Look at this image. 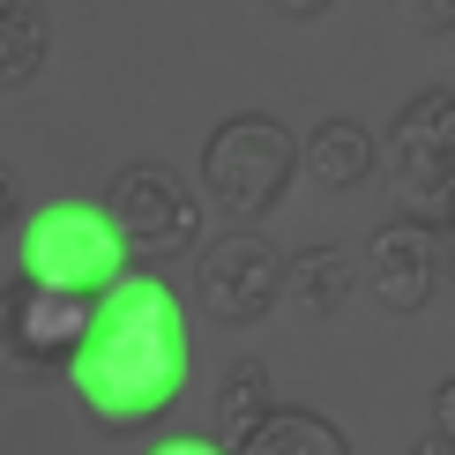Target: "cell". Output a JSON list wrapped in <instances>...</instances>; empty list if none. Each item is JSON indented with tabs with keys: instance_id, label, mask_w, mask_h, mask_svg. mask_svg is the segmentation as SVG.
<instances>
[{
	"instance_id": "8",
	"label": "cell",
	"mask_w": 455,
	"mask_h": 455,
	"mask_svg": "<svg viewBox=\"0 0 455 455\" xmlns=\"http://www.w3.org/2000/svg\"><path fill=\"white\" fill-rule=\"evenodd\" d=\"M83 329H90V291H60V283H37V276L0 283V358L15 373L68 366Z\"/></svg>"
},
{
	"instance_id": "12",
	"label": "cell",
	"mask_w": 455,
	"mask_h": 455,
	"mask_svg": "<svg viewBox=\"0 0 455 455\" xmlns=\"http://www.w3.org/2000/svg\"><path fill=\"white\" fill-rule=\"evenodd\" d=\"M52 52V23H45V0H0V90H23L45 75Z\"/></svg>"
},
{
	"instance_id": "2",
	"label": "cell",
	"mask_w": 455,
	"mask_h": 455,
	"mask_svg": "<svg viewBox=\"0 0 455 455\" xmlns=\"http://www.w3.org/2000/svg\"><path fill=\"white\" fill-rule=\"evenodd\" d=\"M291 180H299V135L276 112H232L202 142V195L239 224H261Z\"/></svg>"
},
{
	"instance_id": "15",
	"label": "cell",
	"mask_w": 455,
	"mask_h": 455,
	"mask_svg": "<svg viewBox=\"0 0 455 455\" xmlns=\"http://www.w3.org/2000/svg\"><path fill=\"white\" fill-rule=\"evenodd\" d=\"M149 455H232V448H224L217 433H172V441H157Z\"/></svg>"
},
{
	"instance_id": "16",
	"label": "cell",
	"mask_w": 455,
	"mask_h": 455,
	"mask_svg": "<svg viewBox=\"0 0 455 455\" xmlns=\"http://www.w3.org/2000/svg\"><path fill=\"white\" fill-rule=\"evenodd\" d=\"M269 15H283V23H314V15H329L336 0H261Z\"/></svg>"
},
{
	"instance_id": "9",
	"label": "cell",
	"mask_w": 455,
	"mask_h": 455,
	"mask_svg": "<svg viewBox=\"0 0 455 455\" xmlns=\"http://www.w3.org/2000/svg\"><path fill=\"white\" fill-rule=\"evenodd\" d=\"M299 172H314L321 187L351 195V187H366L373 172H381V142H373V127L351 120V112L314 120V135H299Z\"/></svg>"
},
{
	"instance_id": "14",
	"label": "cell",
	"mask_w": 455,
	"mask_h": 455,
	"mask_svg": "<svg viewBox=\"0 0 455 455\" xmlns=\"http://www.w3.org/2000/svg\"><path fill=\"white\" fill-rule=\"evenodd\" d=\"M395 23L419 37H448L455 30V0H395Z\"/></svg>"
},
{
	"instance_id": "10",
	"label": "cell",
	"mask_w": 455,
	"mask_h": 455,
	"mask_svg": "<svg viewBox=\"0 0 455 455\" xmlns=\"http://www.w3.org/2000/svg\"><path fill=\"white\" fill-rule=\"evenodd\" d=\"M351 291H358V254L351 246H299V254H283V307L299 321L344 314Z\"/></svg>"
},
{
	"instance_id": "4",
	"label": "cell",
	"mask_w": 455,
	"mask_h": 455,
	"mask_svg": "<svg viewBox=\"0 0 455 455\" xmlns=\"http://www.w3.org/2000/svg\"><path fill=\"white\" fill-rule=\"evenodd\" d=\"M120 232H112L105 202H45L30 224H23V276L37 283H60V291H90L98 299L112 276H127Z\"/></svg>"
},
{
	"instance_id": "11",
	"label": "cell",
	"mask_w": 455,
	"mask_h": 455,
	"mask_svg": "<svg viewBox=\"0 0 455 455\" xmlns=\"http://www.w3.org/2000/svg\"><path fill=\"white\" fill-rule=\"evenodd\" d=\"M232 455H351L344 426L321 419V411H299V403H276L269 419H261Z\"/></svg>"
},
{
	"instance_id": "1",
	"label": "cell",
	"mask_w": 455,
	"mask_h": 455,
	"mask_svg": "<svg viewBox=\"0 0 455 455\" xmlns=\"http://www.w3.org/2000/svg\"><path fill=\"white\" fill-rule=\"evenodd\" d=\"M195 336L164 276H112L90 299V329L68 358V388L98 433H149L187 395Z\"/></svg>"
},
{
	"instance_id": "19",
	"label": "cell",
	"mask_w": 455,
	"mask_h": 455,
	"mask_svg": "<svg viewBox=\"0 0 455 455\" xmlns=\"http://www.w3.org/2000/svg\"><path fill=\"white\" fill-rule=\"evenodd\" d=\"M403 455H455V441H448V433H441V426H433V433H419V441H411Z\"/></svg>"
},
{
	"instance_id": "17",
	"label": "cell",
	"mask_w": 455,
	"mask_h": 455,
	"mask_svg": "<svg viewBox=\"0 0 455 455\" xmlns=\"http://www.w3.org/2000/svg\"><path fill=\"white\" fill-rule=\"evenodd\" d=\"M15 217H23V180H15L8 164H0V232H8Z\"/></svg>"
},
{
	"instance_id": "6",
	"label": "cell",
	"mask_w": 455,
	"mask_h": 455,
	"mask_svg": "<svg viewBox=\"0 0 455 455\" xmlns=\"http://www.w3.org/2000/svg\"><path fill=\"white\" fill-rule=\"evenodd\" d=\"M195 307L224 329H254L283 307V254L261 239V224H239L195 254Z\"/></svg>"
},
{
	"instance_id": "7",
	"label": "cell",
	"mask_w": 455,
	"mask_h": 455,
	"mask_svg": "<svg viewBox=\"0 0 455 455\" xmlns=\"http://www.w3.org/2000/svg\"><path fill=\"white\" fill-rule=\"evenodd\" d=\"M358 283H373V299H381L388 314H426L433 299L448 291L455 276V232L448 224H426V217H388L381 232L366 239V261H358Z\"/></svg>"
},
{
	"instance_id": "18",
	"label": "cell",
	"mask_w": 455,
	"mask_h": 455,
	"mask_svg": "<svg viewBox=\"0 0 455 455\" xmlns=\"http://www.w3.org/2000/svg\"><path fill=\"white\" fill-rule=\"evenodd\" d=\"M433 426H441L448 441H455V373H448L441 388H433Z\"/></svg>"
},
{
	"instance_id": "13",
	"label": "cell",
	"mask_w": 455,
	"mask_h": 455,
	"mask_svg": "<svg viewBox=\"0 0 455 455\" xmlns=\"http://www.w3.org/2000/svg\"><path fill=\"white\" fill-rule=\"evenodd\" d=\"M269 411H276L269 366H261V358H232V366H224V381H217V441L239 448L246 433L269 419Z\"/></svg>"
},
{
	"instance_id": "3",
	"label": "cell",
	"mask_w": 455,
	"mask_h": 455,
	"mask_svg": "<svg viewBox=\"0 0 455 455\" xmlns=\"http://www.w3.org/2000/svg\"><path fill=\"white\" fill-rule=\"evenodd\" d=\"M381 180L395 210L455 232V90H419L381 135Z\"/></svg>"
},
{
	"instance_id": "5",
	"label": "cell",
	"mask_w": 455,
	"mask_h": 455,
	"mask_svg": "<svg viewBox=\"0 0 455 455\" xmlns=\"http://www.w3.org/2000/svg\"><path fill=\"white\" fill-rule=\"evenodd\" d=\"M105 217L120 232L127 261H180L202 246V202L172 164H127V172H112Z\"/></svg>"
}]
</instances>
